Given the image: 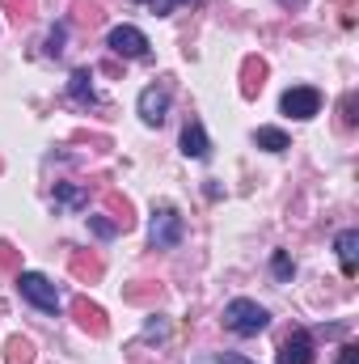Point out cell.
<instances>
[{
  "label": "cell",
  "mask_w": 359,
  "mask_h": 364,
  "mask_svg": "<svg viewBox=\"0 0 359 364\" xmlns=\"http://www.w3.org/2000/svg\"><path fill=\"white\" fill-rule=\"evenodd\" d=\"M148 242H153V250H174V246H178V242H182V216H178V208L161 203V208L153 212Z\"/></svg>",
  "instance_id": "3"
},
{
  "label": "cell",
  "mask_w": 359,
  "mask_h": 364,
  "mask_svg": "<svg viewBox=\"0 0 359 364\" xmlns=\"http://www.w3.org/2000/svg\"><path fill=\"white\" fill-rule=\"evenodd\" d=\"M68 97H72L77 106H85V110H97V106H101V97H97V90H93V73L89 68H77V73H72V81H68Z\"/></svg>",
  "instance_id": "9"
},
{
  "label": "cell",
  "mask_w": 359,
  "mask_h": 364,
  "mask_svg": "<svg viewBox=\"0 0 359 364\" xmlns=\"http://www.w3.org/2000/svg\"><path fill=\"white\" fill-rule=\"evenodd\" d=\"M279 364H313V335L304 326H296L283 343H279Z\"/></svg>",
  "instance_id": "7"
},
{
  "label": "cell",
  "mask_w": 359,
  "mask_h": 364,
  "mask_svg": "<svg viewBox=\"0 0 359 364\" xmlns=\"http://www.w3.org/2000/svg\"><path fill=\"white\" fill-rule=\"evenodd\" d=\"M182 153L194 157V161H207L211 157V140H207V132H203L199 119H186V127H182Z\"/></svg>",
  "instance_id": "8"
},
{
  "label": "cell",
  "mask_w": 359,
  "mask_h": 364,
  "mask_svg": "<svg viewBox=\"0 0 359 364\" xmlns=\"http://www.w3.org/2000/svg\"><path fill=\"white\" fill-rule=\"evenodd\" d=\"M72 314H77V322H81L85 331H93V335H106V314H101L93 301L77 296V301H72Z\"/></svg>",
  "instance_id": "12"
},
{
  "label": "cell",
  "mask_w": 359,
  "mask_h": 364,
  "mask_svg": "<svg viewBox=\"0 0 359 364\" xmlns=\"http://www.w3.org/2000/svg\"><path fill=\"white\" fill-rule=\"evenodd\" d=\"M224 326L233 335H241V339H254V335H263L270 326V314H267V305H258L250 296H237V301L224 305Z\"/></svg>",
  "instance_id": "1"
},
{
  "label": "cell",
  "mask_w": 359,
  "mask_h": 364,
  "mask_svg": "<svg viewBox=\"0 0 359 364\" xmlns=\"http://www.w3.org/2000/svg\"><path fill=\"white\" fill-rule=\"evenodd\" d=\"M51 203H55L60 212H77V208H89V191H85V186H77V182H55Z\"/></svg>",
  "instance_id": "10"
},
{
  "label": "cell",
  "mask_w": 359,
  "mask_h": 364,
  "mask_svg": "<svg viewBox=\"0 0 359 364\" xmlns=\"http://www.w3.org/2000/svg\"><path fill=\"white\" fill-rule=\"evenodd\" d=\"M17 263V255H13V246L9 242H0V267H13Z\"/></svg>",
  "instance_id": "24"
},
{
  "label": "cell",
  "mask_w": 359,
  "mask_h": 364,
  "mask_svg": "<svg viewBox=\"0 0 359 364\" xmlns=\"http://www.w3.org/2000/svg\"><path fill=\"white\" fill-rule=\"evenodd\" d=\"M174 4H194V0H174Z\"/></svg>",
  "instance_id": "27"
},
{
  "label": "cell",
  "mask_w": 359,
  "mask_h": 364,
  "mask_svg": "<svg viewBox=\"0 0 359 364\" xmlns=\"http://www.w3.org/2000/svg\"><path fill=\"white\" fill-rule=\"evenodd\" d=\"M270 272H275V279H279V284H287V279L296 275V263L287 259V250H275V259H270Z\"/></svg>",
  "instance_id": "16"
},
{
  "label": "cell",
  "mask_w": 359,
  "mask_h": 364,
  "mask_svg": "<svg viewBox=\"0 0 359 364\" xmlns=\"http://www.w3.org/2000/svg\"><path fill=\"white\" fill-rule=\"evenodd\" d=\"M17 292H21L34 309H43V314H60V292H55V284H51L47 275L17 272Z\"/></svg>",
  "instance_id": "2"
},
{
  "label": "cell",
  "mask_w": 359,
  "mask_h": 364,
  "mask_svg": "<svg viewBox=\"0 0 359 364\" xmlns=\"http://www.w3.org/2000/svg\"><path fill=\"white\" fill-rule=\"evenodd\" d=\"M343 123H347V127L355 123V93H347V97H343Z\"/></svg>",
  "instance_id": "21"
},
{
  "label": "cell",
  "mask_w": 359,
  "mask_h": 364,
  "mask_svg": "<svg viewBox=\"0 0 359 364\" xmlns=\"http://www.w3.org/2000/svg\"><path fill=\"white\" fill-rule=\"evenodd\" d=\"M106 47H110L114 55H123V60H144V55H148V34H144L140 26H114V30L106 34Z\"/></svg>",
  "instance_id": "4"
},
{
  "label": "cell",
  "mask_w": 359,
  "mask_h": 364,
  "mask_svg": "<svg viewBox=\"0 0 359 364\" xmlns=\"http://www.w3.org/2000/svg\"><path fill=\"white\" fill-rule=\"evenodd\" d=\"M170 97H174V90H170V81H157V85H148V90L140 93V119L148 123V127H161L165 123V114H170Z\"/></svg>",
  "instance_id": "5"
},
{
  "label": "cell",
  "mask_w": 359,
  "mask_h": 364,
  "mask_svg": "<svg viewBox=\"0 0 359 364\" xmlns=\"http://www.w3.org/2000/svg\"><path fill=\"white\" fill-rule=\"evenodd\" d=\"M140 4H148V9H153L157 17H165V13L174 9V0H140Z\"/></svg>",
  "instance_id": "22"
},
{
  "label": "cell",
  "mask_w": 359,
  "mask_h": 364,
  "mask_svg": "<svg viewBox=\"0 0 359 364\" xmlns=\"http://www.w3.org/2000/svg\"><path fill=\"white\" fill-rule=\"evenodd\" d=\"M254 144L267 149V153H283V149H292L287 132H279V127H258V132H254Z\"/></svg>",
  "instance_id": "13"
},
{
  "label": "cell",
  "mask_w": 359,
  "mask_h": 364,
  "mask_svg": "<svg viewBox=\"0 0 359 364\" xmlns=\"http://www.w3.org/2000/svg\"><path fill=\"white\" fill-rule=\"evenodd\" d=\"M279 110L292 114V119H313L321 110V93L313 90V85H292V90L279 97Z\"/></svg>",
  "instance_id": "6"
},
{
  "label": "cell",
  "mask_w": 359,
  "mask_h": 364,
  "mask_svg": "<svg viewBox=\"0 0 359 364\" xmlns=\"http://www.w3.org/2000/svg\"><path fill=\"white\" fill-rule=\"evenodd\" d=\"M60 51H64V26H55L47 34V55H60Z\"/></svg>",
  "instance_id": "20"
},
{
  "label": "cell",
  "mask_w": 359,
  "mask_h": 364,
  "mask_svg": "<svg viewBox=\"0 0 359 364\" xmlns=\"http://www.w3.org/2000/svg\"><path fill=\"white\" fill-rule=\"evenodd\" d=\"M338 364H359V348L355 343H347V348L338 352Z\"/></svg>",
  "instance_id": "23"
},
{
  "label": "cell",
  "mask_w": 359,
  "mask_h": 364,
  "mask_svg": "<svg viewBox=\"0 0 359 364\" xmlns=\"http://www.w3.org/2000/svg\"><path fill=\"white\" fill-rule=\"evenodd\" d=\"M279 4H292V9H300V4H304V0H279Z\"/></svg>",
  "instance_id": "26"
},
{
  "label": "cell",
  "mask_w": 359,
  "mask_h": 364,
  "mask_svg": "<svg viewBox=\"0 0 359 364\" xmlns=\"http://www.w3.org/2000/svg\"><path fill=\"white\" fill-rule=\"evenodd\" d=\"M165 335H170V322H165L161 314H157V318H148V326H144V343H161Z\"/></svg>",
  "instance_id": "17"
},
{
  "label": "cell",
  "mask_w": 359,
  "mask_h": 364,
  "mask_svg": "<svg viewBox=\"0 0 359 364\" xmlns=\"http://www.w3.org/2000/svg\"><path fill=\"white\" fill-rule=\"evenodd\" d=\"M30 360H34V343L21 339V335H13L9 339V364H30Z\"/></svg>",
  "instance_id": "15"
},
{
  "label": "cell",
  "mask_w": 359,
  "mask_h": 364,
  "mask_svg": "<svg viewBox=\"0 0 359 364\" xmlns=\"http://www.w3.org/2000/svg\"><path fill=\"white\" fill-rule=\"evenodd\" d=\"M334 246H338V263H343V275H355V272H359V229H343Z\"/></svg>",
  "instance_id": "11"
},
{
  "label": "cell",
  "mask_w": 359,
  "mask_h": 364,
  "mask_svg": "<svg viewBox=\"0 0 359 364\" xmlns=\"http://www.w3.org/2000/svg\"><path fill=\"white\" fill-rule=\"evenodd\" d=\"M72 272L81 275V279H85V275L97 279V275H101V259H85V255H77V259H72Z\"/></svg>",
  "instance_id": "18"
},
{
  "label": "cell",
  "mask_w": 359,
  "mask_h": 364,
  "mask_svg": "<svg viewBox=\"0 0 359 364\" xmlns=\"http://www.w3.org/2000/svg\"><path fill=\"white\" fill-rule=\"evenodd\" d=\"M216 364H254V360H245V356H237V352H224Z\"/></svg>",
  "instance_id": "25"
},
{
  "label": "cell",
  "mask_w": 359,
  "mask_h": 364,
  "mask_svg": "<svg viewBox=\"0 0 359 364\" xmlns=\"http://www.w3.org/2000/svg\"><path fill=\"white\" fill-rule=\"evenodd\" d=\"M89 229L97 233V237H106V242H110V237L118 233V220H106V216H89Z\"/></svg>",
  "instance_id": "19"
},
{
  "label": "cell",
  "mask_w": 359,
  "mask_h": 364,
  "mask_svg": "<svg viewBox=\"0 0 359 364\" xmlns=\"http://www.w3.org/2000/svg\"><path fill=\"white\" fill-rule=\"evenodd\" d=\"M263 77H267V64L263 60H245V85H241V93L254 97V93L263 90Z\"/></svg>",
  "instance_id": "14"
}]
</instances>
